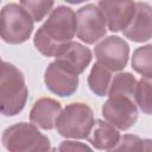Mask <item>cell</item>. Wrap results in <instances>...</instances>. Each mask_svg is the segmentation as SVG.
<instances>
[{
	"instance_id": "277c9868",
	"label": "cell",
	"mask_w": 152,
	"mask_h": 152,
	"mask_svg": "<svg viewBox=\"0 0 152 152\" xmlns=\"http://www.w3.org/2000/svg\"><path fill=\"white\" fill-rule=\"evenodd\" d=\"M2 145L11 152L51 150L49 138L40 133L32 122H19L7 127L2 133Z\"/></svg>"
},
{
	"instance_id": "6da1fadb",
	"label": "cell",
	"mask_w": 152,
	"mask_h": 152,
	"mask_svg": "<svg viewBox=\"0 0 152 152\" xmlns=\"http://www.w3.org/2000/svg\"><path fill=\"white\" fill-rule=\"evenodd\" d=\"M77 32L76 13L66 6H58L51 11L46 21L34 34L33 44L45 57H56L72 42Z\"/></svg>"
},
{
	"instance_id": "44dd1931",
	"label": "cell",
	"mask_w": 152,
	"mask_h": 152,
	"mask_svg": "<svg viewBox=\"0 0 152 152\" xmlns=\"http://www.w3.org/2000/svg\"><path fill=\"white\" fill-rule=\"evenodd\" d=\"M58 151H91V147L80 141L65 140L59 145Z\"/></svg>"
},
{
	"instance_id": "52a82bcc",
	"label": "cell",
	"mask_w": 152,
	"mask_h": 152,
	"mask_svg": "<svg viewBox=\"0 0 152 152\" xmlns=\"http://www.w3.org/2000/svg\"><path fill=\"white\" fill-rule=\"evenodd\" d=\"M77 38L84 44H95L106 36L107 23L99 8L93 4L81 7L76 12Z\"/></svg>"
},
{
	"instance_id": "ac0fdd59",
	"label": "cell",
	"mask_w": 152,
	"mask_h": 152,
	"mask_svg": "<svg viewBox=\"0 0 152 152\" xmlns=\"http://www.w3.org/2000/svg\"><path fill=\"white\" fill-rule=\"evenodd\" d=\"M135 103L147 115H152V77H141L135 89Z\"/></svg>"
},
{
	"instance_id": "e0dca14e",
	"label": "cell",
	"mask_w": 152,
	"mask_h": 152,
	"mask_svg": "<svg viewBox=\"0 0 152 152\" xmlns=\"http://www.w3.org/2000/svg\"><path fill=\"white\" fill-rule=\"evenodd\" d=\"M131 64L133 70L142 77H152V44L135 49Z\"/></svg>"
},
{
	"instance_id": "5bb4252c",
	"label": "cell",
	"mask_w": 152,
	"mask_h": 152,
	"mask_svg": "<svg viewBox=\"0 0 152 152\" xmlns=\"http://www.w3.org/2000/svg\"><path fill=\"white\" fill-rule=\"evenodd\" d=\"M120 133L116 127L109 124L107 120L97 119L94 124V127L88 135V141L96 150H107L112 151L120 140Z\"/></svg>"
},
{
	"instance_id": "30bf717a",
	"label": "cell",
	"mask_w": 152,
	"mask_h": 152,
	"mask_svg": "<svg viewBox=\"0 0 152 152\" xmlns=\"http://www.w3.org/2000/svg\"><path fill=\"white\" fill-rule=\"evenodd\" d=\"M137 2L133 0H100L99 8L101 10L107 27L112 32L124 31L131 23L135 13Z\"/></svg>"
},
{
	"instance_id": "2e32d148",
	"label": "cell",
	"mask_w": 152,
	"mask_h": 152,
	"mask_svg": "<svg viewBox=\"0 0 152 152\" xmlns=\"http://www.w3.org/2000/svg\"><path fill=\"white\" fill-rule=\"evenodd\" d=\"M138 81L129 72H119L112 78L108 96H128L135 100V89Z\"/></svg>"
},
{
	"instance_id": "9a60e30c",
	"label": "cell",
	"mask_w": 152,
	"mask_h": 152,
	"mask_svg": "<svg viewBox=\"0 0 152 152\" xmlns=\"http://www.w3.org/2000/svg\"><path fill=\"white\" fill-rule=\"evenodd\" d=\"M110 82H112V71L106 66H103L101 63L96 62L93 65L88 76V86L90 90L100 97L108 95Z\"/></svg>"
},
{
	"instance_id": "7c38bea8",
	"label": "cell",
	"mask_w": 152,
	"mask_h": 152,
	"mask_svg": "<svg viewBox=\"0 0 152 152\" xmlns=\"http://www.w3.org/2000/svg\"><path fill=\"white\" fill-rule=\"evenodd\" d=\"M91 57L89 48L82 45L81 43L71 42L56 56L55 61L72 72L81 75L91 62Z\"/></svg>"
},
{
	"instance_id": "8fae6325",
	"label": "cell",
	"mask_w": 152,
	"mask_h": 152,
	"mask_svg": "<svg viewBox=\"0 0 152 152\" xmlns=\"http://www.w3.org/2000/svg\"><path fill=\"white\" fill-rule=\"evenodd\" d=\"M122 33L135 43L150 40L152 38V7L146 2H137L135 13Z\"/></svg>"
},
{
	"instance_id": "3957f363",
	"label": "cell",
	"mask_w": 152,
	"mask_h": 152,
	"mask_svg": "<svg viewBox=\"0 0 152 152\" xmlns=\"http://www.w3.org/2000/svg\"><path fill=\"white\" fill-rule=\"evenodd\" d=\"M95 120L91 108L82 102L68 104L58 115L56 129L59 135L69 139H87Z\"/></svg>"
},
{
	"instance_id": "4fadbf2b",
	"label": "cell",
	"mask_w": 152,
	"mask_h": 152,
	"mask_svg": "<svg viewBox=\"0 0 152 152\" xmlns=\"http://www.w3.org/2000/svg\"><path fill=\"white\" fill-rule=\"evenodd\" d=\"M62 112L58 101L51 97H42L37 100L30 112V121L37 127L50 131L56 127V121Z\"/></svg>"
},
{
	"instance_id": "8992f818",
	"label": "cell",
	"mask_w": 152,
	"mask_h": 152,
	"mask_svg": "<svg viewBox=\"0 0 152 152\" xmlns=\"http://www.w3.org/2000/svg\"><path fill=\"white\" fill-rule=\"evenodd\" d=\"M102 115L118 129L127 131L138 120V106L133 97L109 96L102 106Z\"/></svg>"
},
{
	"instance_id": "9c48e42d",
	"label": "cell",
	"mask_w": 152,
	"mask_h": 152,
	"mask_svg": "<svg viewBox=\"0 0 152 152\" xmlns=\"http://www.w3.org/2000/svg\"><path fill=\"white\" fill-rule=\"evenodd\" d=\"M44 83L51 93L68 97L75 94L78 88V75L53 61L45 69Z\"/></svg>"
},
{
	"instance_id": "7a4b0ae2",
	"label": "cell",
	"mask_w": 152,
	"mask_h": 152,
	"mask_svg": "<svg viewBox=\"0 0 152 152\" xmlns=\"http://www.w3.org/2000/svg\"><path fill=\"white\" fill-rule=\"evenodd\" d=\"M27 87L23 72L12 63L4 61L0 71V108L5 116L19 114L27 101Z\"/></svg>"
},
{
	"instance_id": "ba28073f",
	"label": "cell",
	"mask_w": 152,
	"mask_h": 152,
	"mask_svg": "<svg viewBox=\"0 0 152 152\" xmlns=\"http://www.w3.org/2000/svg\"><path fill=\"white\" fill-rule=\"evenodd\" d=\"M99 63L110 71H121L129 57L128 44L118 36H109L101 40L94 49Z\"/></svg>"
},
{
	"instance_id": "ffe728a7",
	"label": "cell",
	"mask_w": 152,
	"mask_h": 152,
	"mask_svg": "<svg viewBox=\"0 0 152 152\" xmlns=\"http://www.w3.org/2000/svg\"><path fill=\"white\" fill-rule=\"evenodd\" d=\"M112 151H142V139L137 135L125 134Z\"/></svg>"
},
{
	"instance_id": "7402d4cb",
	"label": "cell",
	"mask_w": 152,
	"mask_h": 152,
	"mask_svg": "<svg viewBox=\"0 0 152 152\" xmlns=\"http://www.w3.org/2000/svg\"><path fill=\"white\" fill-rule=\"evenodd\" d=\"M65 1L69 4H72V5H77V4H82V2L88 1V0H65Z\"/></svg>"
},
{
	"instance_id": "d6986e66",
	"label": "cell",
	"mask_w": 152,
	"mask_h": 152,
	"mask_svg": "<svg viewBox=\"0 0 152 152\" xmlns=\"http://www.w3.org/2000/svg\"><path fill=\"white\" fill-rule=\"evenodd\" d=\"M55 0H20V6L30 14L33 21H42L51 13Z\"/></svg>"
},
{
	"instance_id": "5b68a950",
	"label": "cell",
	"mask_w": 152,
	"mask_h": 152,
	"mask_svg": "<svg viewBox=\"0 0 152 152\" xmlns=\"http://www.w3.org/2000/svg\"><path fill=\"white\" fill-rule=\"evenodd\" d=\"M33 32V19L18 4H8L1 10V38L17 45L25 43Z\"/></svg>"
}]
</instances>
